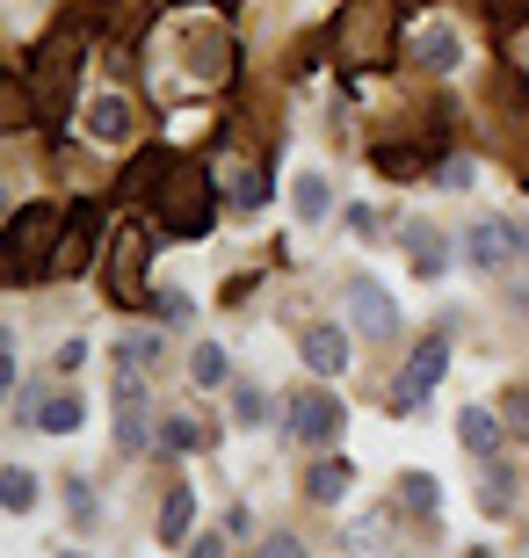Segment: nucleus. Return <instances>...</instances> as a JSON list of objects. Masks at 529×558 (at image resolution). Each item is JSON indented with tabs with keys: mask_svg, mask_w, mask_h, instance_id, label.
Returning a JSON list of instances; mask_svg holds the SVG:
<instances>
[{
	"mask_svg": "<svg viewBox=\"0 0 529 558\" xmlns=\"http://www.w3.org/2000/svg\"><path fill=\"white\" fill-rule=\"evenodd\" d=\"M153 312H160L167 327H189V319H196V305H189V290H160V298H153Z\"/></svg>",
	"mask_w": 529,
	"mask_h": 558,
	"instance_id": "obj_29",
	"label": "nucleus"
},
{
	"mask_svg": "<svg viewBox=\"0 0 529 558\" xmlns=\"http://www.w3.org/2000/svg\"><path fill=\"white\" fill-rule=\"evenodd\" d=\"M196 442H211V428H196L189 414H167L160 421V450H196Z\"/></svg>",
	"mask_w": 529,
	"mask_h": 558,
	"instance_id": "obj_24",
	"label": "nucleus"
},
{
	"mask_svg": "<svg viewBox=\"0 0 529 558\" xmlns=\"http://www.w3.org/2000/svg\"><path fill=\"white\" fill-rule=\"evenodd\" d=\"M348 319L370 333V341H392L399 333V312H392V290L377 276H348Z\"/></svg>",
	"mask_w": 529,
	"mask_h": 558,
	"instance_id": "obj_7",
	"label": "nucleus"
},
{
	"mask_svg": "<svg viewBox=\"0 0 529 558\" xmlns=\"http://www.w3.org/2000/svg\"><path fill=\"white\" fill-rule=\"evenodd\" d=\"M59 558H87V551H59Z\"/></svg>",
	"mask_w": 529,
	"mask_h": 558,
	"instance_id": "obj_39",
	"label": "nucleus"
},
{
	"mask_svg": "<svg viewBox=\"0 0 529 558\" xmlns=\"http://www.w3.org/2000/svg\"><path fill=\"white\" fill-rule=\"evenodd\" d=\"M399 500H407L413 515H435V500H443V494H435V478H428V472H407V478H399Z\"/></svg>",
	"mask_w": 529,
	"mask_h": 558,
	"instance_id": "obj_25",
	"label": "nucleus"
},
{
	"mask_svg": "<svg viewBox=\"0 0 529 558\" xmlns=\"http://www.w3.org/2000/svg\"><path fill=\"white\" fill-rule=\"evenodd\" d=\"M262 414H268V399L254 392V385H240V392H232V428H262Z\"/></svg>",
	"mask_w": 529,
	"mask_h": 558,
	"instance_id": "obj_28",
	"label": "nucleus"
},
{
	"mask_svg": "<svg viewBox=\"0 0 529 558\" xmlns=\"http://www.w3.org/2000/svg\"><path fill=\"white\" fill-rule=\"evenodd\" d=\"M189 377H196L204 392H218V385H225V349H218V341H204V349L189 355Z\"/></svg>",
	"mask_w": 529,
	"mask_h": 558,
	"instance_id": "obj_23",
	"label": "nucleus"
},
{
	"mask_svg": "<svg viewBox=\"0 0 529 558\" xmlns=\"http://www.w3.org/2000/svg\"><path fill=\"white\" fill-rule=\"evenodd\" d=\"M0 500H8V515H29V508H37V472L8 464V472H0Z\"/></svg>",
	"mask_w": 529,
	"mask_h": 558,
	"instance_id": "obj_22",
	"label": "nucleus"
},
{
	"mask_svg": "<svg viewBox=\"0 0 529 558\" xmlns=\"http://www.w3.org/2000/svg\"><path fill=\"white\" fill-rule=\"evenodd\" d=\"M479 500H486V508H493V515H501V508H508V478H501V472H493V478H486V494H479Z\"/></svg>",
	"mask_w": 529,
	"mask_h": 558,
	"instance_id": "obj_35",
	"label": "nucleus"
},
{
	"mask_svg": "<svg viewBox=\"0 0 529 558\" xmlns=\"http://www.w3.org/2000/svg\"><path fill=\"white\" fill-rule=\"evenodd\" d=\"M87 138H95V145H123V138H131V102H123V95L87 102Z\"/></svg>",
	"mask_w": 529,
	"mask_h": 558,
	"instance_id": "obj_15",
	"label": "nucleus"
},
{
	"mask_svg": "<svg viewBox=\"0 0 529 558\" xmlns=\"http://www.w3.org/2000/svg\"><path fill=\"white\" fill-rule=\"evenodd\" d=\"M51 363H59V371H65V377H73V371H81V363H87V341H65V349H59V355H51Z\"/></svg>",
	"mask_w": 529,
	"mask_h": 558,
	"instance_id": "obj_33",
	"label": "nucleus"
},
{
	"mask_svg": "<svg viewBox=\"0 0 529 558\" xmlns=\"http://www.w3.org/2000/svg\"><path fill=\"white\" fill-rule=\"evenodd\" d=\"M341 59L348 65H385L392 59V8L385 0H356L341 15Z\"/></svg>",
	"mask_w": 529,
	"mask_h": 558,
	"instance_id": "obj_3",
	"label": "nucleus"
},
{
	"mask_svg": "<svg viewBox=\"0 0 529 558\" xmlns=\"http://www.w3.org/2000/svg\"><path fill=\"white\" fill-rule=\"evenodd\" d=\"M515 247H522V254H529V218H515Z\"/></svg>",
	"mask_w": 529,
	"mask_h": 558,
	"instance_id": "obj_37",
	"label": "nucleus"
},
{
	"mask_svg": "<svg viewBox=\"0 0 529 558\" xmlns=\"http://www.w3.org/2000/svg\"><path fill=\"white\" fill-rule=\"evenodd\" d=\"M341 399H326V392H290V414H284V428L298 435V442H334L341 435Z\"/></svg>",
	"mask_w": 529,
	"mask_h": 558,
	"instance_id": "obj_8",
	"label": "nucleus"
},
{
	"mask_svg": "<svg viewBox=\"0 0 529 558\" xmlns=\"http://www.w3.org/2000/svg\"><path fill=\"white\" fill-rule=\"evenodd\" d=\"M22 124H29V73L8 81V131H22Z\"/></svg>",
	"mask_w": 529,
	"mask_h": 558,
	"instance_id": "obj_31",
	"label": "nucleus"
},
{
	"mask_svg": "<svg viewBox=\"0 0 529 558\" xmlns=\"http://www.w3.org/2000/svg\"><path fill=\"white\" fill-rule=\"evenodd\" d=\"M59 218H65L59 204H22L15 218H8V276H29V269H37L44 240L59 247Z\"/></svg>",
	"mask_w": 529,
	"mask_h": 558,
	"instance_id": "obj_4",
	"label": "nucleus"
},
{
	"mask_svg": "<svg viewBox=\"0 0 529 558\" xmlns=\"http://www.w3.org/2000/svg\"><path fill=\"white\" fill-rule=\"evenodd\" d=\"M407 247H413V269H421V276H443V269H449L443 232H435V226H421V218L407 226Z\"/></svg>",
	"mask_w": 529,
	"mask_h": 558,
	"instance_id": "obj_21",
	"label": "nucleus"
},
{
	"mask_svg": "<svg viewBox=\"0 0 529 558\" xmlns=\"http://www.w3.org/2000/svg\"><path fill=\"white\" fill-rule=\"evenodd\" d=\"M95 240H103V204H73L65 210V240L51 247V276H87Z\"/></svg>",
	"mask_w": 529,
	"mask_h": 558,
	"instance_id": "obj_5",
	"label": "nucleus"
},
{
	"mask_svg": "<svg viewBox=\"0 0 529 558\" xmlns=\"http://www.w3.org/2000/svg\"><path fill=\"white\" fill-rule=\"evenodd\" d=\"M501 435H508V421L486 414V407H465V414H457V442H465L471 457H493V450H501Z\"/></svg>",
	"mask_w": 529,
	"mask_h": 558,
	"instance_id": "obj_13",
	"label": "nucleus"
},
{
	"mask_svg": "<svg viewBox=\"0 0 529 558\" xmlns=\"http://www.w3.org/2000/svg\"><path fill=\"white\" fill-rule=\"evenodd\" d=\"M501 421H508V435H522V442H529V392H522V385L501 399Z\"/></svg>",
	"mask_w": 529,
	"mask_h": 558,
	"instance_id": "obj_30",
	"label": "nucleus"
},
{
	"mask_svg": "<svg viewBox=\"0 0 529 558\" xmlns=\"http://www.w3.org/2000/svg\"><path fill=\"white\" fill-rule=\"evenodd\" d=\"M298 355H305L320 377H341V371H348V333H341V327H305Z\"/></svg>",
	"mask_w": 529,
	"mask_h": 558,
	"instance_id": "obj_12",
	"label": "nucleus"
},
{
	"mask_svg": "<svg viewBox=\"0 0 529 558\" xmlns=\"http://www.w3.org/2000/svg\"><path fill=\"white\" fill-rule=\"evenodd\" d=\"M262 558H305V544H298V537H268Z\"/></svg>",
	"mask_w": 529,
	"mask_h": 558,
	"instance_id": "obj_34",
	"label": "nucleus"
},
{
	"mask_svg": "<svg viewBox=\"0 0 529 558\" xmlns=\"http://www.w3.org/2000/svg\"><path fill=\"white\" fill-rule=\"evenodd\" d=\"M145 232H117V247H109V298L117 305H153V290H145Z\"/></svg>",
	"mask_w": 529,
	"mask_h": 558,
	"instance_id": "obj_6",
	"label": "nucleus"
},
{
	"mask_svg": "<svg viewBox=\"0 0 529 558\" xmlns=\"http://www.w3.org/2000/svg\"><path fill=\"white\" fill-rule=\"evenodd\" d=\"M167 160H175V153H160V145H153V153H139V160L123 167L117 196H123V204H145V196H153V182H160V174H167Z\"/></svg>",
	"mask_w": 529,
	"mask_h": 558,
	"instance_id": "obj_18",
	"label": "nucleus"
},
{
	"mask_svg": "<svg viewBox=\"0 0 529 558\" xmlns=\"http://www.w3.org/2000/svg\"><path fill=\"white\" fill-rule=\"evenodd\" d=\"M421 160H428L421 145H377V167H385L392 182H399V174H413V167H421Z\"/></svg>",
	"mask_w": 529,
	"mask_h": 558,
	"instance_id": "obj_27",
	"label": "nucleus"
},
{
	"mask_svg": "<svg viewBox=\"0 0 529 558\" xmlns=\"http://www.w3.org/2000/svg\"><path fill=\"white\" fill-rule=\"evenodd\" d=\"M493 8H529V0H493Z\"/></svg>",
	"mask_w": 529,
	"mask_h": 558,
	"instance_id": "obj_38",
	"label": "nucleus"
},
{
	"mask_svg": "<svg viewBox=\"0 0 529 558\" xmlns=\"http://www.w3.org/2000/svg\"><path fill=\"white\" fill-rule=\"evenodd\" d=\"M189 522H196V494L175 478V494L160 500V544H167V551H175V544H189Z\"/></svg>",
	"mask_w": 529,
	"mask_h": 558,
	"instance_id": "obj_19",
	"label": "nucleus"
},
{
	"mask_svg": "<svg viewBox=\"0 0 529 558\" xmlns=\"http://www.w3.org/2000/svg\"><path fill=\"white\" fill-rule=\"evenodd\" d=\"M153 355H160V341H153V333H123V341H117V363H123V371H153Z\"/></svg>",
	"mask_w": 529,
	"mask_h": 558,
	"instance_id": "obj_26",
	"label": "nucleus"
},
{
	"mask_svg": "<svg viewBox=\"0 0 529 558\" xmlns=\"http://www.w3.org/2000/svg\"><path fill=\"white\" fill-rule=\"evenodd\" d=\"M22 414H37L29 428H44V435H73V428H81V399H73V392H51V399H22Z\"/></svg>",
	"mask_w": 529,
	"mask_h": 558,
	"instance_id": "obj_16",
	"label": "nucleus"
},
{
	"mask_svg": "<svg viewBox=\"0 0 529 558\" xmlns=\"http://www.w3.org/2000/svg\"><path fill=\"white\" fill-rule=\"evenodd\" d=\"M457 51H465V44H457V29H449V22H435V29L407 37V65H421V73H449V65H457Z\"/></svg>",
	"mask_w": 529,
	"mask_h": 558,
	"instance_id": "obj_11",
	"label": "nucleus"
},
{
	"mask_svg": "<svg viewBox=\"0 0 529 558\" xmlns=\"http://www.w3.org/2000/svg\"><path fill=\"white\" fill-rule=\"evenodd\" d=\"M189 558H225V537H196V544H189Z\"/></svg>",
	"mask_w": 529,
	"mask_h": 558,
	"instance_id": "obj_36",
	"label": "nucleus"
},
{
	"mask_svg": "<svg viewBox=\"0 0 529 558\" xmlns=\"http://www.w3.org/2000/svg\"><path fill=\"white\" fill-rule=\"evenodd\" d=\"M348 486H356V464H348V457H326V464H312V478H305V494L320 500V508H341Z\"/></svg>",
	"mask_w": 529,
	"mask_h": 558,
	"instance_id": "obj_17",
	"label": "nucleus"
},
{
	"mask_svg": "<svg viewBox=\"0 0 529 558\" xmlns=\"http://www.w3.org/2000/svg\"><path fill=\"white\" fill-rule=\"evenodd\" d=\"M290 204H298V218H305V226H320L326 210H334V189H326V174H298V182H290Z\"/></svg>",
	"mask_w": 529,
	"mask_h": 558,
	"instance_id": "obj_20",
	"label": "nucleus"
},
{
	"mask_svg": "<svg viewBox=\"0 0 529 558\" xmlns=\"http://www.w3.org/2000/svg\"><path fill=\"white\" fill-rule=\"evenodd\" d=\"M153 204H160V226H175L182 240H196V232L211 226V210H218V189H211V174L196 160H167Z\"/></svg>",
	"mask_w": 529,
	"mask_h": 558,
	"instance_id": "obj_1",
	"label": "nucleus"
},
{
	"mask_svg": "<svg viewBox=\"0 0 529 558\" xmlns=\"http://www.w3.org/2000/svg\"><path fill=\"white\" fill-rule=\"evenodd\" d=\"M443 371H449V341H443V333H428L421 349H413L407 377H399V392H392V407H399V414H413V407L428 399V385H435Z\"/></svg>",
	"mask_w": 529,
	"mask_h": 558,
	"instance_id": "obj_9",
	"label": "nucleus"
},
{
	"mask_svg": "<svg viewBox=\"0 0 529 558\" xmlns=\"http://www.w3.org/2000/svg\"><path fill=\"white\" fill-rule=\"evenodd\" d=\"M81 37H87V29L44 37L37 65H29V87H37V102H44V117H51V124L65 117V102H73V81H81Z\"/></svg>",
	"mask_w": 529,
	"mask_h": 558,
	"instance_id": "obj_2",
	"label": "nucleus"
},
{
	"mask_svg": "<svg viewBox=\"0 0 529 558\" xmlns=\"http://www.w3.org/2000/svg\"><path fill=\"white\" fill-rule=\"evenodd\" d=\"M435 182H443V189H471V182H479V167H471V160H443V167H435Z\"/></svg>",
	"mask_w": 529,
	"mask_h": 558,
	"instance_id": "obj_32",
	"label": "nucleus"
},
{
	"mask_svg": "<svg viewBox=\"0 0 529 558\" xmlns=\"http://www.w3.org/2000/svg\"><path fill=\"white\" fill-rule=\"evenodd\" d=\"M225 204H232V218H254V210L268 204V174L262 167H232V174H225V189H218Z\"/></svg>",
	"mask_w": 529,
	"mask_h": 558,
	"instance_id": "obj_14",
	"label": "nucleus"
},
{
	"mask_svg": "<svg viewBox=\"0 0 529 558\" xmlns=\"http://www.w3.org/2000/svg\"><path fill=\"white\" fill-rule=\"evenodd\" d=\"M508 254H515V218H471L465 226V262L471 269H508Z\"/></svg>",
	"mask_w": 529,
	"mask_h": 558,
	"instance_id": "obj_10",
	"label": "nucleus"
}]
</instances>
